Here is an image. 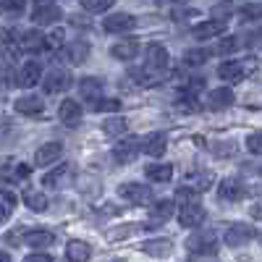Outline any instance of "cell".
Wrapping results in <instances>:
<instances>
[{
	"instance_id": "6da1fadb",
	"label": "cell",
	"mask_w": 262,
	"mask_h": 262,
	"mask_svg": "<svg viewBox=\"0 0 262 262\" xmlns=\"http://www.w3.org/2000/svg\"><path fill=\"white\" fill-rule=\"evenodd\" d=\"M186 249L194 254H215L217 252V233L212 228H200L186 238Z\"/></svg>"
},
{
	"instance_id": "7a4b0ae2",
	"label": "cell",
	"mask_w": 262,
	"mask_h": 262,
	"mask_svg": "<svg viewBox=\"0 0 262 262\" xmlns=\"http://www.w3.org/2000/svg\"><path fill=\"white\" fill-rule=\"evenodd\" d=\"M63 18V11L53 3V0H34V8H32V21L37 27H50L58 24Z\"/></svg>"
},
{
	"instance_id": "3957f363",
	"label": "cell",
	"mask_w": 262,
	"mask_h": 262,
	"mask_svg": "<svg viewBox=\"0 0 262 262\" xmlns=\"http://www.w3.org/2000/svg\"><path fill=\"white\" fill-rule=\"evenodd\" d=\"M71 84H74V76L66 69H53V71H48V76H42V90H45V95L69 92Z\"/></svg>"
},
{
	"instance_id": "277c9868",
	"label": "cell",
	"mask_w": 262,
	"mask_h": 262,
	"mask_svg": "<svg viewBox=\"0 0 262 262\" xmlns=\"http://www.w3.org/2000/svg\"><path fill=\"white\" fill-rule=\"evenodd\" d=\"M118 196H123L131 205H144L152 200V189L147 184H139V181H123L118 186Z\"/></svg>"
},
{
	"instance_id": "5b68a950",
	"label": "cell",
	"mask_w": 262,
	"mask_h": 262,
	"mask_svg": "<svg viewBox=\"0 0 262 262\" xmlns=\"http://www.w3.org/2000/svg\"><path fill=\"white\" fill-rule=\"evenodd\" d=\"M139 152H142V139H139V137H123V139L116 142V147H113V160H116L118 165H126V163L134 160Z\"/></svg>"
},
{
	"instance_id": "8992f818",
	"label": "cell",
	"mask_w": 262,
	"mask_h": 262,
	"mask_svg": "<svg viewBox=\"0 0 262 262\" xmlns=\"http://www.w3.org/2000/svg\"><path fill=\"white\" fill-rule=\"evenodd\" d=\"M137 27V18L131 16V13H111V16H105L102 18V29L107 34H126Z\"/></svg>"
},
{
	"instance_id": "52a82bcc",
	"label": "cell",
	"mask_w": 262,
	"mask_h": 262,
	"mask_svg": "<svg viewBox=\"0 0 262 262\" xmlns=\"http://www.w3.org/2000/svg\"><path fill=\"white\" fill-rule=\"evenodd\" d=\"M205 207L196 202V200H189V202H184L181 205V210H179V223L184 226V228H194V226H202V221H205Z\"/></svg>"
},
{
	"instance_id": "ba28073f",
	"label": "cell",
	"mask_w": 262,
	"mask_h": 262,
	"mask_svg": "<svg viewBox=\"0 0 262 262\" xmlns=\"http://www.w3.org/2000/svg\"><path fill=\"white\" fill-rule=\"evenodd\" d=\"M254 236H257L254 226H247V223H233V226H228V231H226V236H223V242H226L228 247H244V244H249V242H252Z\"/></svg>"
},
{
	"instance_id": "9c48e42d",
	"label": "cell",
	"mask_w": 262,
	"mask_h": 262,
	"mask_svg": "<svg viewBox=\"0 0 262 262\" xmlns=\"http://www.w3.org/2000/svg\"><path fill=\"white\" fill-rule=\"evenodd\" d=\"M63 152H66V147H63L60 142H48V144H42V147L34 152V165L50 168L53 163H58V160L63 158Z\"/></svg>"
},
{
	"instance_id": "30bf717a",
	"label": "cell",
	"mask_w": 262,
	"mask_h": 262,
	"mask_svg": "<svg viewBox=\"0 0 262 262\" xmlns=\"http://www.w3.org/2000/svg\"><path fill=\"white\" fill-rule=\"evenodd\" d=\"M16 113L18 116H27V118H34V116H42L45 113V100H42L39 95H21L16 102Z\"/></svg>"
},
{
	"instance_id": "8fae6325",
	"label": "cell",
	"mask_w": 262,
	"mask_h": 262,
	"mask_svg": "<svg viewBox=\"0 0 262 262\" xmlns=\"http://www.w3.org/2000/svg\"><path fill=\"white\" fill-rule=\"evenodd\" d=\"M63 55L71 66H81L86 58L92 55V45L84 39H76V42H69V45H63Z\"/></svg>"
},
{
	"instance_id": "7c38bea8",
	"label": "cell",
	"mask_w": 262,
	"mask_h": 262,
	"mask_svg": "<svg viewBox=\"0 0 262 262\" xmlns=\"http://www.w3.org/2000/svg\"><path fill=\"white\" fill-rule=\"evenodd\" d=\"M39 81H42V63H37V60H27V63L18 69V79H16V84H18V86H24V90H29V86H34V84H39Z\"/></svg>"
},
{
	"instance_id": "4fadbf2b",
	"label": "cell",
	"mask_w": 262,
	"mask_h": 262,
	"mask_svg": "<svg viewBox=\"0 0 262 262\" xmlns=\"http://www.w3.org/2000/svg\"><path fill=\"white\" fill-rule=\"evenodd\" d=\"M226 32V21H217V18H210V21H200L194 29H191V34H194V39H200V42H205V39H212V37H221Z\"/></svg>"
},
{
	"instance_id": "5bb4252c",
	"label": "cell",
	"mask_w": 262,
	"mask_h": 262,
	"mask_svg": "<svg viewBox=\"0 0 262 262\" xmlns=\"http://www.w3.org/2000/svg\"><path fill=\"white\" fill-rule=\"evenodd\" d=\"M168 149V137L163 131H155V134H147L142 139V152H147L149 158H163Z\"/></svg>"
},
{
	"instance_id": "9a60e30c",
	"label": "cell",
	"mask_w": 262,
	"mask_h": 262,
	"mask_svg": "<svg viewBox=\"0 0 262 262\" xmlns=\"http://www.w3.org/2000/svg\"><path fill=\"white\" fill-rule=\"evenodd\" d=\"M24 244H27V247H34V249L53 247V244H55V233L48 231V228H32V231L24 233Z\"/></svg>"
},
{
	"instance_id": "2e32d148",
	"label": "cell",
	"mask_w": 262,
	"mask_h": 262,
	"mask_svg": "<svg viewBox=\"0 0 262 262\" xmlns=\"http://www.w3.org/2000/svg\"><path fill=\"white\" fill-rule=\"evenodd\" d=\"M81 116H84V113H81V105H79L76 100H63L60 107H58V118H60L66 126H71V128L81 123Z\"/></svg>"
},
{
	"instance_id": "e0dca14e",
	"label": "cell",
	"mask_w": 262,
	"mask_h": 262,
	"mask_svg": "<svg viewBox=\"0 0 262 262\" xmlns=\"http://www.w3.org/2000/svg\"><path fill=\"white\" fill-rule=\"evenodd\" d=\"M18 48L27 50V53H39L45 50V34H42L39 29H27L18 34Z\"/></svg>"
},
{
	"instance_id": "ac0fdd59",
	"label": "cell",
	"mask_w": 262,
	"mask_h": 262,
	"mask_svg": "<svg viewBox=\"0 0 262 262\" xmlns=\"http://www.w3.org/2000/svg\"><path fill=\"white\" fill-rule=\"evenodd\" d=\"M217 76L228 84H236L247 76V66L242 60H226V63H221V69H217Z\"/></svg>"
},
{
	"instance_id": "d6986e66",
	"label": "cell",
	"mask_w": 262,
	"mask_h": 262,
	"mask_svg": "<svg viewBox=\"0 0 262 262\" xmlns=\"http://www.w3.org/2000/svg\"><path fill=\"white\" fill-rule=\"evenodd\" d=\"M233 90L231 86H217V90H212L210 92V97H207V107L210 111H226V107H231L233 105Z\"/></svg>"
},
{
	"instance_id": "ffe728a7",
	"label": "cell",
	"mask_w": 262,
	"mask_h": 262,
	"mask_svg": "<svg viewBox=\"0 0 262 262\" xmlns=\"http://www.w3.org/2000/svg\"><path fill=\"white\" fill-rule=\"evenodd\" d=\"M217 196L223 202H238L244 196V184L236 181V179H223L221 186H217Z\"/></svg>"
},
{
	"instance_id": "44dd1931",
	"label": "cell",
	"mask_w": 262,
	"mask_h": 262,
	"mask_svg": "<svg viewBox=\"0 0 262 262\" xmlns=\"http://www.w3.org/2000/svg\"><path fill=\"white\" fill-rule=\"evenodd\" d=\"M173 217V200H158L149 205V223L158 228V223H165Z\"/></svg>"
},
{
	"instance_id": "7402d4cb",
	"label": "cell",
	"mask_w": 262,
	"mask_h": 262,
	"mask_svg": "<svg viewBox=\"0 0 262 262\" xmlns=\"http://www.w3.org/2000/svg\"><path fill=\"white\" fill-rule=\"evenodd\" d=\"M92 257V247L81 242V238H71L69 244H66V259L69 262H86Z\"/></svg>"
},
{
	"instance_id": "603a6c76",
	"label": "cell",
	"mask_w": 262,
	"mask_h": 262,
	"mask_svg": "<svg viewBox=\"0 0 262 262\" xmlns=\"http://www.w3.org/2000/svg\"><path fill=\"white\" fill-rule=\"evenodd\" d=\"M69 179H71V168L69 165H58V168L45 173L42 186H45V189H60L63 184H69Z\"/></svg>"
},
{
	"instance_id": "cb8c5ba5",
	"label": "cell",
	"mask_w": 262,
	"mask_h": 262,
	"mask_svg": "<svg viewBox=\"0 0 262 262\" xmlns=\"http://www.w3.org/2000/svg\"><path fill=\"white\" fill-rule=\"evenodd\" d=\"M79 95L84 100H100L102 97V79H97V76H81L79 79Z\"/></svg>"
},
{
	"instance_id": "d4e9b609",
	"label": "cell",
	"mask_w": 262,
	"mask_h": 262,
	"mask_svg": "<svg viewBox=\"0 0 262 262\" xmlns=\"http://www.w3.org/2000/svg\"><path fill=\"white\" fill-rule=\"evenodd\" d=\"M142 252L149 257H170L173 254V242L170 238H149L142 244Z\"/></svg>"
},
{
	"instance_id": "484cf974",
	"label": "cell",
	"mask_w": 262,
	"mask_h": 262,
	"mask_svg": "<svg viewBox=\"0 0 262 262\" xmlns=\"http://www.w3.org/2000/svg\"><path fill=\"white\" fill-rule=\"evenodd\" d=\"M144 173L152 184H168L173 179V165L170 163H152L144 168Z\"/></svg>"
},
{
	"instance_id": "4316f807",
	"label": "cell",
	"mask_w": 262,
	"mask_h": 262,
	"mask_svg": "<svg viewBox=\"0 0 262 262\" xmlns=\"http://www.w3.org/2000/svg\"><path fill=\"white\" fill-rule=\"evenodd\" d=\"M111 55L116 60H131L139 55V42L137 39H123V42H116V45L111 48Z\"/></svg>"
},
{
	"instance_id": "83f0119b",
	"label": "cell",
	"mask_w": 262,
	"mask_h": 262,
	"mask_svg": "<svg viewBox=\"0 0 262 262\" xmlns=\"http://www.w3.org/2000/svg\"><path fill=\"white\" fill-rule=\"evenodd\" d=\"M24 205H27L32 212H45V210H48V194L29 186V189H24Z\"/></svg>"
},
{
	"instance_id": "f1b7e54d",
	"label": "cell",
	"mask_w": 262,
	"mask_h": 262,
	"mask_svg": "<svg viewBox=\"0 0 262 262\" xmlns=\"http://www.w3.org/2000/svg\"><path fill=\"white\" fill-rule=\"evenodd\" d=\"M16 205H18V196H16L11 189H0V223L11 221Z\"/></svg>"
},
{
	"instance_id": "f546056e",
	"label": "cell",
	"mask_w": 262,
	"mask_h": 262,
	"mask_svg": "<svg viewBox=\"0 0 262 262\" xmlns=\"http://www.w3.org/2000/svg\"><path fill=\"white\" fill-rule=\"evenodd\" d=\"M212 173L205 170V173H189L186 176V189H194V191H207L210 184H212Z\"/></svg>"
},
{
	"instance_id": "4dcf8cb0",
	"label": "cell",
	"mask_w": 262,
	"mask_h": 262,
	"mask_svg": "<svg viewBox=\"0 0 262 262\" xmlns=\"http://www.w3.org/2000/svg\"><path fill=\"white\" fill-rule=\"evenodd\" d=\"M102 131H105V134H111V137H121V134H126V131H128V123L121 116H107L102 121Z\"/></svg>"
},
{
	"instance_id": "1f68e13d",
	"label": "cell",
	"mask_w": 262,
	"mask_h": 262,
	"mask_svg": "<svg viewBox=\"0 0 262 262\" xmlns=\"http://www.w3.org/2000/svg\"><path fill=\"white\" fill-rule=\"evenodd\" d=\"M139 228H144L142 223H123V226H116L111 228L105 236H107V242H121V238H128V236H134Z\"/></svg>"
},
{
	"instance_id": "d6a6232c",
	"label": "cell",
	"mask_w": 262,
	"mask_h": 262,
	"mask_svg": "<svg viewBox=\"0 0 262 262\" xmlns=\"http://www.w3.org/2000/svg\"><path fill=\"white\" fill-rule=\"evenodd\" d=\"M79 6L86 13H105L116 6V0H79Z\"/></svg>"
},
{
	"instance_id": "836d02e7",
	"label": "cell",
	"mask_w": 262,
	"mask_h": 262,
	"mask_svg": "<svg viewBox=\"0 0 262 262\" xmlns=\"http://www.w3.org/2000/svg\"><path fill=\"white\" fill-rule=\"evenodd\" d=\"M66 45V32L63 29H53L50 34H45V48L48 50H63Z\"/></svg>"
},
{
	"instance_id": "e575fe53",
	"label": "cell",
	"mask_w": 262,
	"mask_h": 262,
	"mask_svg": "<svg viewBox=\"0 0 262 262\" xmlns=\"http://www.w3.org/2000/svg\"><path fill=\"white\" fill-rule=\"evenodd\" d=\"M95 111L97 113H118L121 111V100H116V97H100V100H95Z\"/></svg>"
},
{
	"instance_id": "d590c367",
	"label": "cell",
	"mask_w": 262,
	"mask_h": 262,
	"mask_svg": "<svg viewBox=\"0 0 262 262\" xmlns=\"http://www.w3.org/2000/svg\"><path fill=\"white\" fill-rule=\"evenodd\" d=\"M212 155H217V158H231V155H236V142H228V139L212 142Z\"/></svg>"
},
{
	"instance_id": "8d00e7d4",
	"label": "cell",
	"mask_w": 262,
	"mask_h": 262,
	"mask_svg": "<svg viewBox=\"0 0 262 262\" xmlns=\"http://www.w3.org/2000/svg\"><path fill=\"white\" fill-rule=\"evenodd\" d=\"M231 13H233V0H221V3L212 6V18L217 21H226Z\"/></svg>"
},
{
	"instance_id": "74e56055",
	"label": "cell",
	"mask_w": 262,
	"mask_h": 262,
	"mask_svg": "<svg viewBox=\"0 0 262 262\" xmlns=\"http://www.w3.org/2000/svg\"><path fill=\"white\" fill-rule=\"evenodd\" d=\"M207 58H210V50H186L184 53L186 66H202V63H207Z\"/></svg>"
},
{
	"instance_id": "f35d334b",
	"label": "cell",
	"mask_w": 262,
	"mask_h": 262,
	"mask_svg": "<svg viewBox=\"0 0 262 262\" xmlns=\"http://www.w3.org/2000/svg\"><path fill=\"white\" fill-rule=\"evenodd\" d=\"M27 8V0H0V11L3 13H21Z\"/></svg>"
},
{
	"instance_id": "ab89813d",
	"label": "cell",
	"mask_w": 262,
	"mask_h": 262,
	"mask_svg": "<svg viewBox=\"0 0 262 262\" xmlns=\"http://www.w3.org/2000/svg\"><path fill=\"white\" fill-rule=\"evenodd\" d=\"M238 45H242L238 37H223L221 45H217V53H221V55H231L233 50H238Z\"/></svg>"
},
{
	"instance_id": "60d3db41",
	"label": "cell",
	"mask_w": 262,
	"mask_h": 262,
	"mask_svg": "<svg viewBox=\"0 0 262 262\" xmlns=\"http://www.w3.org/2000/svg\"><path fill=\"white\" fill-rule=\"evenodd\" d=\"M247 149L252 155H262V131H254V134L247 137Z\"/></svg>"
},
{
	"instance_id": "b9f144b4",
	"label": "cell",
	"mask_w": 262,
	"mask_h": 262,
	"mask_svg": "<svg viewBox=\"0 0 262 262\" xmlns=\"http://www.w3.org/2000/svg\"><path fill=\"white\" fill-rule=\"evenodd\" d=\"M238 13H242L244 21H254V18H262V6H244Z\"/></svg>"
},
{
	"instance_id": "7bdbcfd3",
	"label": "cell",
	"mask_w": 262,
	"mask_h": 262,
	"mask_svg": "<svg viewBox=\"0 0 262 262\" xmlns=\"http://www.w3.org/2000/svg\"><path fill=\"white\" fill-rule=\"evenodd\" d=\"M202 86H205V79H200V76H194V79H191V81L186 84V92H189V95H194V92H200Z\"/></svg>"
},
{
	"instance_id": "ee69618b",
	"label": "cell",
	"mask_w": 262,
	"mask_h": 262,
	"mask_svg": "<svg viewBox=\"0 0 262 262\" xmlns=\"http://www.w3.org/2000/svg\"><path fill=\"white\" fill-rule=\"evenodd\" d=\"M24 262H53V257H50V254H45V252H34V254L24 257Z\"/></svg>"
},
{
	"instance_id": "f6af8a7d",
	"label": "cell",
	"mask_w": 262,
	"mask_h": 262,
	"mask_svg": "<svg viewBox=\"0 0 262 262\" xmlns=\"http://www.w3.org/2000/svg\"><path fill=\"white\" fill-rule=\"evenodd\" d=\"M252 217H259V221H262V200L252 205Z\"/></svg>"
},
{
	"instance_id": "bcb514c9",
	"label": "cell",
	"mask_w": 262,
	"mask_h": 262,
	"mask_svg": "<svg viewBox=\"0 0 262 262\" xmlns=\"http://www.w3.org/2000/svg\"><path fill=\"white\" fill-rule=\"evenodd\" d=\"M158 6H173V3H181V0H155Z\"/></svg>"
},
{
	"instance_id": "7dc6e473",
	"label": "cell",
	"mask_w": 262,
	"mask_h": 262,
	"mask_svg": "<svg viewBox=\"0 0 262 262\" xmlns=\"http://www.w3.org/2000/svg\"><path fill=\"white\" fill-rule=\"evenodd\" d=\"M0 262H13V259H11V254H6V252H0Z\"/></svg>"
},
{
	"instance_id": "c3c4849f",
	"label": "cell",
	"mask_w": 262,
	"mask_h": 262,
	"mask_svg": "<svg viewBox=\"0 0 262 262\" xmlns=\"http://www.w3.org/2000/svg\"><path fill=\"white\" fill-rule=\"evenodd\" d=\"M259 244H262V236H259Z\"/></svg>"
}]
</instances>
